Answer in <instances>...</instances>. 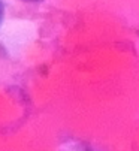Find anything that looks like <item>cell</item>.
<instances>
[{"mask_svg":"<svg viewBox=\"0 0 139 151\" xmlns=\"http://www.w3.org/2000/svg\"><path fill=\"white\" fill-rule=\"evenodd\" d=\"M24 2H39V0H24Z\"/></svg>","mask_w":139,"mask_h":151,"instance_id":"obj_1","label":"cell"}]
</instances>
